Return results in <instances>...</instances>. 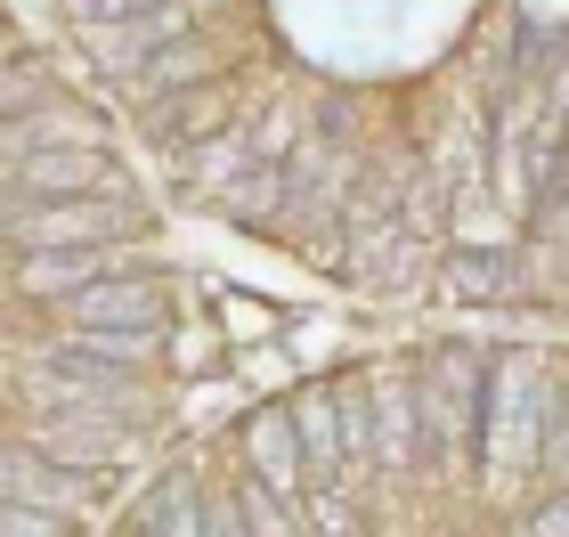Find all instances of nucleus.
<instances>
[{"mask_svg": "<svg viewBox=\"0 0 569 537\" xmlns=\"http://www.w3.org/2000/svg\"><path fill=\"white\" fill-rule=\"evenodd\" d=\"M171 220L407 326L561 335L569 0H41Z\"/></svg>", "mask_w": 569, "mask_h": 537, "instance_id": "f257e3e1", "label": "nucleus"}, {"mask_svg": "<svg viewBox=\"0 0 569 537\" xmlns=\"http://www.w3.org/2000/svg\"><path fill=\"white\" fill-rule=\"evenodd\" d=\"M561 497V342L416 326L203 416L90 537H537Z\"/></svg>", "mask_w": 569, "mask_h": 537, "instance_id": "f03ea898", "label": "nucleus"}]
</instances>
